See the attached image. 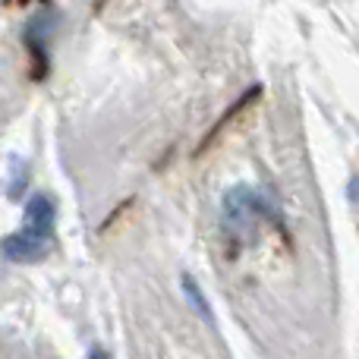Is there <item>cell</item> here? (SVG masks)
Returning <instances> with one entry per match:
<instances>
[{"label":"cell","instance_id":"cell-1","mask_svg":"<svg viewBox=\"0 0 359 359\" xmlns=\"http://www.w3.org/2000/svg\"><path fill=\"white\" fill-rule=\"evenodd\" d=\"M54 249V233H41V230H32L22 224V230L10 233L0 243V252L4 259L19 262V265H32V262L48 259V252Z\"/></svg>","mask_w":359,"mask_h":359},{"label":"cell","instance_id":"cell-2","mask_svg":"<svg viewBox=\"0 0 359 359\" xmlns=\"http://www.w3.org/2000/svg\"><path fill=\"white\" fill-rule=\"evenodd\" d=\"M259 98H262V86H249V92H243V95H240V98H236V101H233V104H230V107H227V111H224V117H221V120H217V123H215V126H211V130H208V133H205L202 145H198V155H205V151H208V149H211V145H215V142H217V139H221V136H224V133H227V130H230V126H233V123H236V120H240V117H243V114H249V111H252V107H255V101H259Z\"/></svg>","mask_w":359,"mask_h":359},{"label":"cell","instance_id":"cell-3","mask_svg":"<svg viewBox=\"0 0 359 359\" xmlns=\"http://www.w3.org/2000/svg\"><path fill=\"white\" fill-rule=\"evenodd\" d=\"M54 29V16L50 13H41V16H35L29 22V29H25V44H29V50H32V67L38 63V69L32 76L35 79H41L44 73H48V32Z\"/></svg>","mask_w":359,"mask_h":359},{"label":"cell","instance_id":"cell-4","mask_svg":"<svg viewBox=\"0 0 359 359\" xmlns=\"http://www.w3.org/2000/svg\"><path fill=\"white\" fill-rule=\"evenodd\" d=\"M54 221H57V208L48 196H35L25 205V227L41 230V233H54Z\"/></svg>","mask_w":359,"mask_h":359},{"label":"cell","instance_id":"cell-5","mask_svg":"<svg viewBox=\"0 0 359 359\" xmlns=\"http://www.w3.org/2000/svg\"><path fill=\"white\" fill-rule=\"evenodd\" d=\"M183 290H186V297H189V303L196 306L198 312H202V318H208V322H211V309H208V303H205V297H202V290H198L196 280L183 278Z\"/></svg>","mask_w":359,"mask_h":359},{"label":"cell","instance_id":"cell-6","mask_svg":"<svg viewBox=\"0 0 359 359\" xmlns=\"http://www.w3.org/2000/svg\"><path fill=\"white\" fill-rule=\"evenodd\" d=\"M86 359H111V356H107V353H104V350H101V347H95V350H92V353H88Z\"/></svg>","mask_w":359,"mask_h":359},{"label":"cell","instance_id":"cell-7","mask_svg":"<svg viewBox=\"0 0 359 359\" xmlns=\"http://www.w3.org/2000/svg\"><path fill=\"white\" fill-rule=\"evenodd\" d=\"M4 4H16V0H4Z\"/></svg>","mask_w":359,"mask_h":359}]
</instances>
